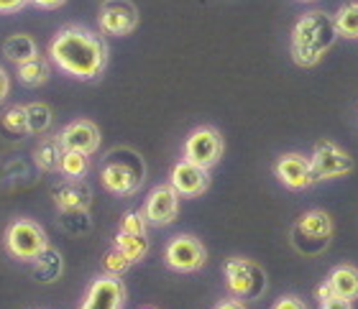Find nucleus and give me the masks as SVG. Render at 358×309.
Here are the masks:
<instances>
[{
  "label": "nucleus",
  "instance_id": "1",
  "mask_svg": "<svg viewBox=\"0 0 358 309\" xmlns=\"http://www.w3.org/2000/svg\"><path fill=\"white\" fill-rule=\"evenodd\" d=\"M49 59L64 75L92 82L97 77H103L110 52L103 33L80 23H69V26H62L49 41Z\"/></svg>",
  "mask_w": 358,
  "mask_h": 309
},
{
  "label": "nucleus",
  "instance_id": "2",
  "mask_svg": "<svg viewBox=\"0 0 358 309\" xmlns=\"http://www.w3.org/2000/svg\"><path fill=\"white\" fill-rule=\"evenodd\" d=\"M338 41L333 15L325 10L302 13L292 29V61L302 69L317 67Z\"/></svg>",
  "mask_w": 358,
  "mask_h": 309
},
{
  "label": "nucleus",
  "instance_id": "3",
  "mask_svg": "<svg viewBox=\"0 0 358 309\" xmlns=\"http://www.w3.org/2000/svg\"><path fill=\"white\" fill-rule=\"evenodd\" d=\"M146 181V164L134 149H113L100 164V184L115 197H134Z\"/></svg>",
  "mask_w": 358,
  "mask_h": 309
},
{
  "label": "nucleus",
  "instance_id": "4",
  "mask_svg": "<svg viewBox=\"0 0 358 309\" xmlns=\"http://www.w3.org/2000/svg\"><path fill=\"white\" fill-rule=\"evenodd\" d=\"M223 279H225V289L231 292V296H236L241 302L243 299H262L268 287L266 271L256 261L243 256H233L225 261Z\"/></svg>",
  "mask_w": 358,
  "mask_h": 309
},
{
  "label": "nucleus",
  "instance_id": "5",
  "mask_svg": "<svg viewBox=\"0 0 358 309\" xmlns=\"http://www.w3.org/2000/svg\"><path fill=\"white\" fill-rule=\"evenodd\" d=\"M3 243H6L8 253H10L15 261H23V264H34V261L52 246L46 230L31 218H15L13 223L6 227Z\"/></svg>",
  "mask_w": 358,
  "mask_h": 309
},
{
  "label": "nucleus",
  "instance_id": "6",
  "mask_svg": "<svg viewBox=\"0 0 358 309\" xmlns=\"http://www.w3.org/2000/svg\"><path fill=\"white\" fill-rule=\"evenodd\" d=\"M333 230H336V223L330 218V212L307 210L299 215L294 227H292V246H294L299 253H305V256L320 253L330 243Z\"/></svg>",
  "mask_w": 358,
  "mask_h": 309
},
{
  "label": "nucleus",
  "instance_id": "7",
  "mask_svg": "<svg viewBox=\"0 0 358 309\" xmlns=\"http://www.w3.org/2000/svg\"><path fill=\"white\" fill-rule=\"evenodd\" d=\"M310 164H313L315 174V184L317 181H330V179H345L351 176L353 169H356V161L343 146L333 144L328 138H322L313 146V153H310Z\"/></svg>",
  "mask_w": 358,
  "mask_h": 309
},
{
  "label": "nucleus",
  "instance_id": "8",
  "mask_svg": "<svg viewBox=\"0 0 358 309\" xmlns=\"http://www.w3.org/2000/svg\"><path fill=\"white\" fill-rule=\"evenodd\" d=\"M225 153V138L223 133L213 126H200L194 128L185 141V149H182V156L185 161L194 166H202V169H213V166L220 164V158Z\"/></svg>",
  "mask_w": 358,
  "mask_h": 309
},
{
  "label": "nucleus",
  "instance_id": "9",
  "mask_svg": "<svg viewBox=\"0 0 358 309\" xmlns=\"http://www.w3.org/2000/svg\"><path fill=\"white\" fill-rule=\"evenodd\" d=\"M164 264L166 269H172L177 273L202 271L205 264H208V248H205V243L200 238H194L189 233H179L166 243Z\"/></svg>",
  "mask_w": 358,
  "mask_h": 309
},
{
  "label": "nucleus",
  "instance_id": "10",
  "mask_svg": "<svg viewBox=\"0 0 358 309\" xmlns=\"http://www.w3.org/2000/svg\"><path fill=\"white\" fill-rule=\"evenodd\" d=\"M97 26L105 36H131L138 29V8L131 0H105L97 13Z\"/></svg>",
  "mask_w": 358,
  "mask_h": 309
},
{
  "label": "nucleus",
  "instance_id": "11",
  "mask_svg": "<svg viewBox=\"0 0 358 309\" xmlns=\"http://www.w3.org/2000/svg\"><path fill=\"white\" fill-rule=\"evenodd\" d=\"M80 309H126V284L120 276L100 273L90 281Z\"/></svg>",
  "mask_w": 358,
  "mask_h": 309
},
{
  "label": "nucleus",
  "instance_id": "12",
  "mask_svg": "<svg viewBox=\"0 0 358 309\" xmlns=\"http://www.w3.org/2000/svg\"><path fill=\"white\" fill-rule=\"evenodd\" d=\"M179 199H182V197L177 195V189H174L172 184H157V187L149 192V197H146V202H143V207H141L146 223H149L151 227L172 225L179 215Z\"/></svg>",
  "mask_w": 358,
  "mask_h": 309
},
{
  "label": "nucleus",
  "instance_id": "13",
  "mask_svg": "<svg viewBox=\"0 0 358 309\" xmlns=\"http://www.w3.org/2000/svg\"><path fill=\"white\" fill-rule=\"evenodd\" d=\"M274 176L282 181L284 187L292 192H302V189L315 187V174L310 156L305 153H282L274 161Z\"/></svg>",
  "mask_w": 358,
  "mask_h": 309
},
{
  "label": "nucleus",
  "instance_id": "14",
  "mask_svg": "<svg viewBox=\"0 0 358 309\" xmlns=\"http://www.w3.org/2000/svg\"><path fill=\"white\" fill-rule=\"evenodd\" d=\"M169 184L177 189L179 197H185V199H197V197H202L210 189V172L182 158V161H177V164L172 166Z\"/></svg>",
  "mask_w": 358,
  "mask_h": 309
},
{
  "label": "nucleus",
  "instance_id": "15",
  "mask_svg": "<svg viewBox=\"0 0 358 309\" xmlns=\"http://www.w3.org/2000/svg\"><path fill=\"white\" fill-rule=\"evenodd\" d=\"M59 141L64 146V151H80V153H92L100 151V128H97V123L87 121V118H80V121H72L69 126L59 130Z\"/></svg>",
  "mask_w": 358,
  "mask_h": 309
},
{
  "label": "nucleus",
  "instance_id": "16",
  "mask_svg": "<svg viewBox=\"0 0 358 309\" xmlns=\"http://www.w3.org/2000/svg\"><path fill=\"white\" fill-rule=\"evenodd\" d=\"M52 199L59 212H87L92 204V189L85 179H62L52 187Z\"/></svg>",
  "mask_w": 358,
  "mask_h": 309
},
{
  "label": "nucleus",
  "instance_id": "17",
  "mask_svg": "<svg viewBox=\"0 0 358 309\" xmlns=\"http://www.w3.org/2000/svg\"><path fill=\"white\" fill-rule=\"evenodd\" d=\"M328 287L333 292V296L356 302L358 299V269L351 264H341L328 273Z\"/></svg>",
  "mask_w": 358,
  "mask_h": 309
},
{
  "label": "nucleus",
  "instance_id": "18",
  "mask_svg": "<svg viewBox=\"0 0 358 309\" xmlns=\"http://www.w3.org/2000/svg\"><path fill=\"white\" fill-rule=\"evenodd\" d=\"M34 279L38 281V284H54V281H59L62 271H64V258H62V253L54 246H49V248L41 253V256L34 261Z\"/></svg>",
  "mask_w": 358,
  "mask_h": 309
},
{
  "label": "nucleus",
  "instance_id": "19",
  "mask_svg": "<svg viewBox=\"0 0 358 309\" xmlns=\"http://www.w3.org/2000/svg\"><path fill=\"white\" fill-rule=\"evenodd\" d=\"M3 56L8 61H13L15 67L23 64V61H31L38 56V46L36 38L29 36V33H13L3 41Z\"/></svg>",
  "mask_w": 358,
  "mask_h": 309
},
{
  "label": "nucleus",
  "instance_id": "20",
  "mask_svg": "<svg viewBox=\"0 0 358 309\" xmlns=\"http://www.w3.org/2000/svg\"><path fill=\"white\" fill-rule=\"evenodd\" d=\"M62 156H64V146L59 136H41L38 146L34 149V161L41 172H59Z\"/></svg>",
  "mask_w": 358,
  "mask_h": 309
},
{
  "label": "nucleus",
  "instance_id": "21",
  "mask_svg": "<svg viewBox=\"0 0 358 309\" xmlns=\"http://www.w3.org/2000/svg\"><path fill=\"white\" fill-rule=\"evenodd\" d=\"M15 77H18V82H21L23 87H41V84H46L49 77H52V64H49V59H44V56H36V59L18 64V67H15Z\"/></svg>",
  "mask_w": 358,
  "mask_h": 309
},
{
  "label": "nucleus",
  "instance_id": "22",
  "mask_svg": "<svg viewBox=\"0 0 358 309\" xmlns=\"http://www.w3.org/2000/svg\"><path fill=\"white\" fill-rule=\"evenodd\" d=\"M54 126V110L46 103H29L26 105V133L46 136Z\"/></svg>",
  "mask_w": 358,
  "mask_h": 309
},
{
  "label": "nucleus",
  "instance_id": "23",
  "mask_svg": "<svg viewBox=\"0 0 358 309\" xmlns=\"http://www.w3.org/2000/svg\"><path fill=\"white\" fill-rule=\"evenodd\" d=\"M113 248L120 250L131 264H141L143 258L149 256V238L146 235H128L120 233L113 238Z\"/></svg>",
  "mask_w": 358,
  "mask_h": 309
},
{
  "label": "nucleus",
  "instance_id": "24",
  "mask_svg": "<svg viewBox=\"0 0 358 309\" xmlns=\"http://www.w3.org/2000/svg\"><path fill=\"white\" fill-rule=\"evenodd\" d=\"M333 21H336L338 38H348V41H356V38H358V0L343 3V6L336 10Z\"/></svg>",
  "mask_w": 358,
  "mask_h": 309
},
{
  "label": "nucleus",
  "instance_id": "25",
  "mask_svg": "<svg viewBox=\"0 0 358 309\" xmlns=\"http://www.w3.org/2000/svg\"><path fill=\"white\" fill-rule=\"evenodd\" d=\"M59 172L64 179H85L90 172V156L80 151H64Z\"/></svg>",
  "mask_w": 358,
  "mask_h": 309
},
{
  "label": "nucleus",
  "instance_id": "26",
  "mask_svg": "<svg viewBox=\"0 0 358 309\" xmlns=\"http://www.w3.org/2000/svg\"><path fill=\"white\" fill-rule=\"evenodd\" d=\"M0 128L10 136H23L26 133V105H10L0 115Z\"/></svg>",
  "mask_w": 358,
  "mask_h": 309
},
{
  "label": "nucleus",
  "instance_id": "27",
  "mask_svg": "<svg viewBox=\"0 0 358 309\" xmlns=\"http://www.w3.org/2000/svg\"><path fill=\"white\" fill-rule=\"evenodd\" d=\"M118 230H120V233H128V235H146V230H149V223H146V218H143L141 210H131V212H126V215L120 218Z\"/></svg>",
  "mask_w": 358,
  "mask_h": 309
},
{
  "label": "nucleus",
  "instance_id": "28",
  "mask_svg": "<svg viewBox=\"0 0 358 309\" xmlns=\"http://www.w3.org/2000/svg\"><path fill=\"white\" fill-rule=\"evenodd\" d=\"M131 266H134V264H131V261H128V258L115 248L108 250V253H105V258H103V273H110V276H123Z\"/></svg>",
  "mask_w": 358,
  "mask_h": 309
},
{
  "label": "nucleus",
  "instance_id": "29",
  "mask_svg": "<svg viewBox=\"0 0 358 309\" xmlns=\"http://www.w3.org/2000/svg\"><path fill=\"white\" fill-rule=\"evenodd\" d=\"M271 309H310V307H307V302L302 299V296L284 294V296H279L274 304H271Z\"/></svg>",
  "mask_w": 358,
  "mask_h": 309
},
{
  "label": "nucleus",
  "instance_id": "30",
  "mask_svg": "<svg viewBox=\"0 0 358 309\" xmlns=\"http://www.w3.org/2000/svg\"><path fill=\"white\" fill-rule=\"evenodd\" d=\"M26 6H29V0H0V13L3 15L18 13V10H23Z\"/></svg>",
  "mask_w": 358,
  "mask_h": 309
},
{
  "label": "nucleus",
  "instance_id": "31",
  "mask_svg": "<svg viewBox=\"0 0 358 309\" xmlns=\"http://www.w3.org/2000/svg\"><path fill=\"white\" fill-rule=\"evenodd\" d=\"M320 309H353V302L341 299V296H330V299L320 302Z\"/></svg>",
  "mask_w": 358,
  "mask_h": 309
},
{
  "label": "nucleus",
  "instance_id": "32",
  "mask_svg": "<svg viewBox=\"0 0 358 309\" xmlns=\"http://www.w3.org/2000/svg\"><path fill=\"white\" fill-rule=\"evenodd\" d=\"M8 95H10V77L3 67H0V103H6Z\"/></svg>",
  "mask_w": 358,
  "mask_h": 309
},
{
  "label": "nucleus",
  "instance_id": "33",
  "mask_svg": "<svg viewBox=\"0 0 358 309\" xmlns=\"http://www.w3.org/2000/svg\"><path fill=\"white\" fill-rule=\"evenodd\" d=\"M31 6L41 8V10H57V8H62L67 0H29Z\"/></svg>",
  "mask_w": 358,
  "mask_h": 309
},
{
  "label": "nucleus",
  "instance_id": "34",
  "mask_svg": "<svg viewBox=\"0 0 358 309\" xmlns=\"http://www.w3.org/2000/svg\"><path fill=\"white\" fill-rule=\"evenodd\" d=\"M213 309H246V304L236 299V296H228V299H220Z\"/></svg>",
  "mask_w": 358,
  "mask_h": 309
},
{
  "label": "nucleus",
  "instance_id": "35",
  "mask_svg": "<svg viewBox=\"0 0 358 309\" xmlns=\"http://www.w3.org/2000/svg\"><path fill=\"white\" fill-rule=\"evenodd\" d=\"M330 296H333V292H330L328 281H322L320 287L315 289V299H317V302H325V299H330Z\"/></svg>",
  "mask_w": 358,
  "mask_h": 309
},
{
  "label": "nucleus",
  "instance_id": "36",
  "mask_svg": "<svg viewBox=\"0 0 358 309\" xmlns=\"http://www.w3.org/2000/svg\"><path fill=\"white\" fill-rule=\"evenodd\" d=\"M299 3H315V0H299Z\"/></svg>",
  "mask_w": 358,
  "mask_h": 309
},
{
  "label": "nucleus",
  "instance_id": "37",
  "mask_svg": "<svg viewBox=\"0 0 358 309\" xmlns=\"http://www.w3.org/2000/svg\"><path fill=\"white\" fill-rule=\"evenodd\" d=\"M141 309H157V307H141Z\"/></svg>",
  "mask_w": 358,
  "mask_h": 309
}]
</instances>
